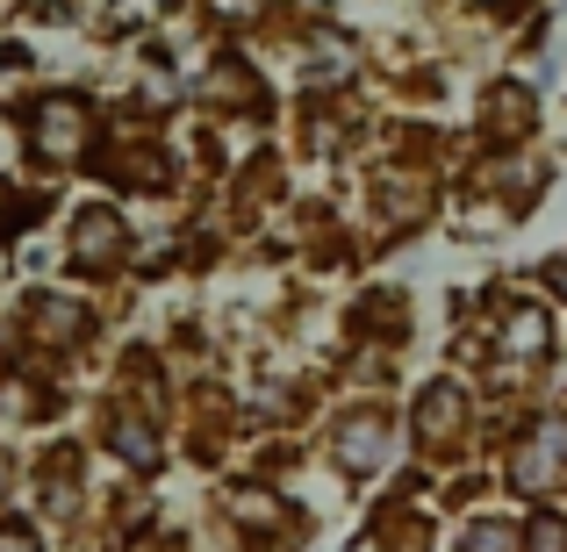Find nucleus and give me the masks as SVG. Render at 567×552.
Instances as JSON below:
<instances>
[{
    "label": "nucleus",
    "mask_w": 567,
    "mask_h": 552,
    "mask_svg": "<svg viewBox=\"0 0 567 552\" xmlns=\"http://www.w3.org/2000/svg\"><path fill=\"white\" fill-rule=\"evenodd\" d=\"M29 72H37V51H29L22 37H0V80H29ZM37 86V80H29Z\"/></svg>",
    "instance_id": "nucleus-13"
},
{
    "label": "nucleus",
    "mask_w": 567,
    "mask_h": 552,
    "mask_svg": "<svg viewBox=\"0 0 567 552\" xmlns=\"http://www.w3.org/2000/svg\"><path fill=\"white\" fill-rule=\"evenodd\" d=\"M560 473H567V467H560V459L525 430V438H517V452H511V488H525V496H546Z\"/></svg>",
    "instance_id": "nucleus-10"
},
{
    "label": "nucleus",
    "mask_w": 567,
    "mask_h": 552,
    "mask_svg": "<svg viewBox=\"0 0 567 552\" xmlns=\"http://www.w3.org/2000/svg\"><path fill=\"white\" fill-rule=\"evenodd\" d=\"M467 545H474V552H511L517 531H511V524H474L467 539H460V552H467Z\"/></svg>",
    "instance_id": "nucleus-14"
},
{
    "label": "nucleus",
    "mask_w": 567,
    "mask_h": 552,
    "mask_svg": "<svg viewBox=\"0 0 567 552\" xmlns=\"http://www.w3.org/2000/svg\"><path fill=\"white\" fill-rule=\"evenodd\" d=\"M467 381H431L424 395L410 402V430H416V445H453L460 430H467Z\"/></svg>",
    "instance_id": "nucleus-6"
},
{
    "label": "nucleus",
    "mask_w": 567,
    "mask_h": 552,
    "mask_svg": "<svg viewBox=\"0 0 567 552\" xmlns=\"http://www.w3.org/2000/svg\"><path fill=\"white\" fill-rule=\"evenodd\" d=\"M230 517H237V524H280V502L274 496H266V488H237V496H230Z\"/></svg>",
    "instance_id": "nucleus-11"
},
{
    "label": "nucleus",
    "mask_w": 567,
    "mask_h": 552,
    "mask_svg": "<svg viewBox=\"0 0 567 552\" xmlns=\"http://www.w3.org/2000/svg\"><path fill=\"white\" fill-rule=\"evenodd\" d=\"M388 452H395V424L381 409H352L338 424V467L346 473H374V467H388Z\"/></svg>",
    "instance_id": "nucleus-7"
},
{
    "label": "nucleus",
    "mask_w": 567,
    "mask_h": 552,
    "mask_svg": "<svg viewBox=\"0 0 567 552\" xmlns=\"http://www.w3.org/2000/svg\"><path fill=\"white\" fill-rule=\"evenodd\" d=\"M0 552H37V539L29 531H0Z\"/></svg>",
    "instance_id": "nucleus-16"
},
{
    "label": "nucleus",
    "mask_w": 567,
    "mask_h": 552,
    "mask_svg": "<svg viewBox=\"0 0 567 552\" xmlns=\"http://www.w3.org/2000/svg\"><path fill=\"white\" fill-rule=\"evenodd\" d=\"M488 345H496L503 360H525V366H539L546 352H554V316H546V302H525V294H503V302H496V331H488Z\"/></svg>",
    "instance_id": "nucleus-5"
},
{
    "label": "nucleus",
    "mask_w": 567,
    "mask_h": 552,
    "mask_svg": "<svg viewBox=\"0 0 567 552\" xmlns=\"http://www.w3.org/2000/svg\"><path fill=\"white\" fill-rule=\"evenodd\" d=\"M8 123H14V144L37 173H86L101 152V101L86 86H65V80H37V86H14L8 101Z\"/></svg>",
    "instance_id": "nucleus-1"
},
{
    "label": "nucleus",
    "mask_w": 567,
    "mask_h": 552,
    "mask_svg": "<svg viewBox=\"0 0 567 552\" xmlns=\"http://www.w3.org/2000/svg\"><path fill=\"white\" fill-rule=\"evenodd\" d=\"M367 194H374L381 222H395V230H416V222L439 208V173H431V158L395 152V158H381V166L367 173Z\"/></svg>",
    "instance_id": "nucleus-3"
},
{
    "label": "nucleus",
    "mask_w": 567,
    "mask_h": 552,
    "mask_svg": "<svg viewBox=\"0 0 567 552\" xmlns=\"http://www.w3.org/2000/svg\"><path fill=\"white\" fill-rule=\"evenodd\" d=\"M109 452L123 459V467H137V473H152L158 459H166V452H158V430L144 424L137 409H115L109 416Z\"/></svg>",
    "instance_id": "nucleus-9"
},
{
    "label": "nucleus",
    "mask_w": 567,
    "mask_h": 552,
    "mask_svg": "<svg viewBox=\"0 0 567 552\" xmlns=\"http://www.w3.org/2000/svg\"><path fill=\"white\" fill-rule=\"evenodd\" d=\"M130 244H137V230H130L123 201H80L65 216V265H72V273H86V280L123 273Z\"/></svg>",
    "instance_id": "nucleus-2"
},
{
    "label": "nucleus",
    "mask_w": 567,
    "mask_h": 552,
    "mask_svg": "<svg viewBox=\"0 0 567 552\" xmlns=\"http://www.w3.org/2000/svg\"><path fill=\"white\" fill-rule=\"evenodd\" d=\"M532 0H467V14H488V22H496V14H525Z\"/></svg>",
    "instance_id": "nucleus-15"
},
{
    "label": "nucleus",
    "mask_w": 567,
    "mask_h": 552,
    "mask_svg": "<svg viewBox=\"0 0 567 552\" xmlns=\"http://www.w3.org/2000/svg\"><path fill=\"white\" fill-rule=\"evenodd\" d=\"M29 323H37L43 345H80V337L94 331L86 302H72V294H58V288H37V294H29Z\"/></svg>",
    "instance_id": "nucleus-8"
},
{
    "label": "nucleus",
    "mask_w": 567,
    "mask_h": 552,
    "mask_svg": "<svg viewBox=\"0 0 567 552\" xmlns=\"http://www.w3.org/2000/svg\"><path fill=\"white\" fill-rule=\"evenodd\" d=\"M474 129H482V152L532 144V129H539V86H532L525 72H503V80H488L482 101H474Z\"/></svg>",
    "instance_id": "nucleus-4"
},
{
    "label": "nucleus",
    "mask_w": 567,
    "mask_h": 552,
    "mask_svg": "<svg viewBox=\"0 0 567 552\" xmlns=\"http://www.w3.org/2000/svg\"><path fill=\"white\" fill-rule=\"evenodd\" d=\"M546 280H554V288L567 294V259H546Z\"/></svg>",
    "instance_id": "nucleus-17"
},
{
    "label": "nucleus",
    "mask_w": 567,
    "mask_h": 552,
    "mask_svg": "<svg viewBox=\"0 0 567 552\" xmlns=\"http://www.w3.org/2000/svg\"><path fill=\"white\" fill-rule=\"evenodd\" d=\"M525 545H532V552H567V517H560V510H539V517L525 524Z\"/></svg>",
    "instance_id": "nucleus-12"
}]
</instances>
